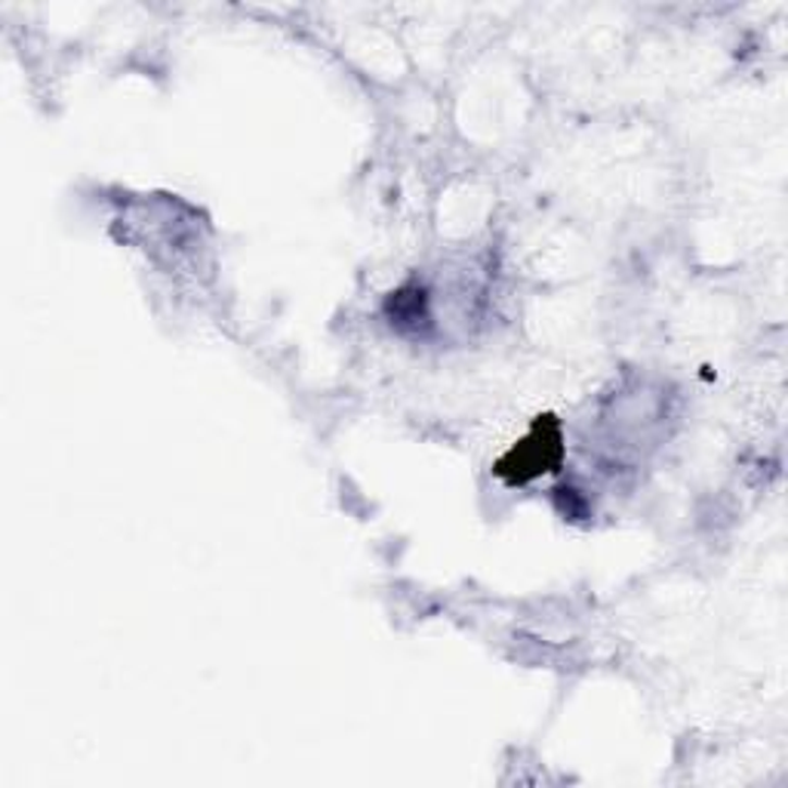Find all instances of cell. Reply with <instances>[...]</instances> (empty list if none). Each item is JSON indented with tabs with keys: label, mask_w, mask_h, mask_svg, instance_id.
<instances>
[{
	"label": "cell",
	"mask_w": 788,
	"mask_h": 788,
	"mask_svg": "<svg viewBox=\"0 0 788 788\" xmlns=\"http://www.w3.org/2000/svg\"><path fill=\"white\" fill-rule=\"evenodd\" d=\"M508 459H515L518 463V481H524V478H530V475H539V471H545V466H549V459H557V434L552 431V434H545V431H537L530 441H524V444H518V450L508 456Z\"/></svg>",
	"instance_id": "6da1fadb"
}]
</instances>
